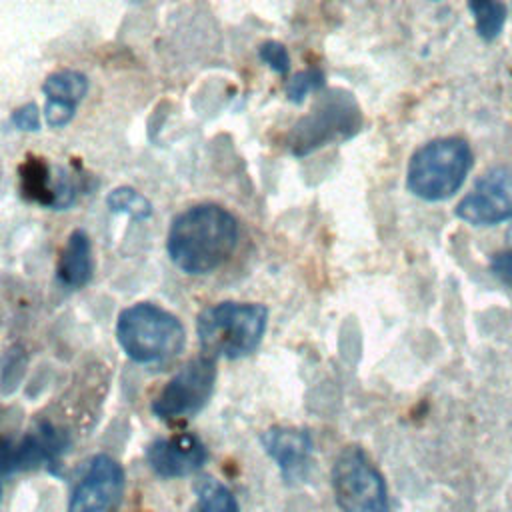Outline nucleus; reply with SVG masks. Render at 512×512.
I'll return each mask as SVG.
<instances>
[{"instance_id":"obj_1","label":"nucleus","mask_w":512,"mask_h":512,"mask_svg":"<svg viewBox=\"0 0 512 512\" xmlns=\"http://www.w3.org/2000/svg\"><path fill=\"white\" fill-rule=\"evenodd\" d=\"M238 220L218 204H196L180 212L168 230V256L190 276L220 268L238 246Z\"/></svg>"},{"instance_id":"obj_2","label":"nucleus","mask_w":512,"mask_h":512,"mask_svg":"<svg viewBox=\"0 0 512 512\" xmlns=\"http://www.w3.org/2000/svg\"><path fill=\"white\" fill-rule=\"evenodd\" d=\"M268 308L256 302H218L206 306L196 320V334L204 356L238 360L250 356L262 342Z\"/></svg>"},{"instance_id":"obj_3","label":"nucleus","mask_w":512,"mask_h":512,"mask_svg":"<svg viewBox=\"0 0 512 512\" xmlns=\"http://www.w3.org/2000/svg\"><path fill=\"white\" fill-rule=\"evenodd\" d=\"M116 338L130 360L160 364L180 354L186 330L172 312L152 302H136L120 312Z\"/></svg>"},{"instance_id":"obj_4","label":"nucleus","mask_w":512,"mask_h":512,"mask_svg":"<svg viewBox=\"0 0 512 512\" xmlns=\"http://www.w3.org/2000/svg\"><path fill=\"white\" fill-rule=\"evenodd\" d=\"M472 150L464 138L446 136L422 144L408 162L406 188L426 202L454 196L472 168Z\"/></svg>"},{"instance_id":"obj_5","label":"nucleus","mask_w":512,"mask_h":512,"mask_svg":"<svg viewBox=\"0 0 512 512\" xmlns=\"http://www.w3.org/2000/svg\"><path fill=\"white\" fill-rule=\"evenodd\" d=\"M362 128V112L354 96L334 88L318 96L310 112H306L288 132L286 148L292 156H308L314 150L344 142Z\"/></svg>"},{"instance_id":"obj_6","label":"nucleus","mask_w":512,"mask_h":512,"mask_svg":"<svg viewBox=\"0 0 512 512\" xmlns=\"http://www.w3.org/2000/svg\"><path fill=\"white\" fill-rule=\"evenodd\" d=\"M332 486L342 512H386V484L362 448H344L332 466Z\"/></svg>"},{"instance_id":"obj_7","label":"nucleus","mask_w":512,"mask_h":512,"mask_svg":"<svg viewBox=\"0 0 512 512\" xmlns=\"http://www.w3.org/2000/svg\"><path fill=\"white\" fill-rule=\"evenodd\" d=\"M216 382V362L198 356L186 362L152 402L160 420H178L198 414L210 400Z\"/></svg>"},{"instance_id":"obj_8","label":"nucleus","mask_w":512,"mask_h":512,"mask_svg":"<svg viewBox=\"0 0 512 512\" xmlns=\"http://www.w3.org/2000/svg\"><path fill=\"white\" fill-rule=\"evenodd\" d=\"M454 214L472 226H492L512 220V172L494 168L486 172L466 194Z\"/></svg>"},{"instance_id":"obj_9","label":"nucleus","mask_w":512,"mask_h":512,"mask_svg":"<svg viewBox=\"0 0 512 512\" xmlns=\"http://www.w3.org/2000/svg\"><path fill=\"white\" fill-rule=\"evenodd\" d=\"M122 490V466L114 458L98 454L90 458L80 482L76 484L68 512H106L120 500Z\"/></svg>"},{"instance_id":"obj_10","label":"nucleus","mask_w":512,"mask_h":512,"mask_svg":"<svg viewBox=\"0 0 512 512\" xmlns=\"http://www.w3.org/2000/svg\"><path fill=\"white\" fill-rule=\"evenodd\" d=\"M18 174L22 196L44 208L66 210L78 196V186L72 174L44 158H28Z\"/></svg>"},{"instance_id":"obj_11","label":"nucleus","mask_w":512,"mask_h":512,"mask_svg":"<svg viewBox=\"0 0 512 512\" xmlns=\"http://www.w3.org/2000/svg\"><path fill=\"white\" fill-rule=\"evenodd\" d=\"M68 446L66 434L56 430L52 424L42 422L30 430L24 438L12 442L4 438L2 442V476L6 478L12 472L34 468L42 462H54Z\"/></svg>"},{"instance_id":"obj_12","label":"nucleus","mask_w":512,"mask_h":512,"mask_svg":"<svg viewBox=\"0 0 512 512\" xmlns=\"http://www.w3.org/2000/svg\"><path fill=\"white\" fill-rule=\"evenodd\" d=\"M208 460L206 444L194 434H176L170 438H158L146 448V462L164 478L190 476L200 470Z\"/></svg>"},{"instance_id":"obj_13","label":"nucleus","mask_w":512,"mask_h":512,"mask_svg":"<svg viewBox=\"0 0 512 512\" xmlns=\"http://www.w3.org/2000/svg\"><path fill=\"white\" fill-rule=\"evenodd\" d=\"M262 446L278 464L286 482H296L306 476L312 454V438L308 430L274 426L262 434Z\"/></svg>"},{"instance_id":"obj_14","label":"nucleus","mask_w":512,"mask_h":512,"mask_svg":"<svg viewBox=\"0 0 512 512\" xmlns=\"http://www.w3.org/2000/svg\"><path fill=\"white\" fill-rule=\"evenodd\" d=\"M42 92L46 96L44 118L50 128L66 126L74 114L78 104L88 92V78L80 70L64 68L46 76L42 84Z\"/></svg>"},{"instance_id":"obj_15","label":"nucleus","mask_w":512,"mask_h":512,"mask_svg":"<svg viewBox=\"0 0 512 512\" xmlns=\"http://www.w3.org/2000/svg\"><path fill=\"white\" fill-rule=\"evenodd\" d=\"M94 274V258H92V244L84 230L76 228L58 258L56 278L66 288H82L92 280Z\"/></svg>"},{"instance_id":"obj_16","label":"nucleus","mask_w":512,"mask_h":512,"mask_svg":"<svg viewBox=\"0 0 512 512\" xmlns=\"http://www.w3.org/2000/svg\"><path fill=\"white\" fill-rule=\"evenodd\" d=\"M190 512H240L236 496L214 478H204L196 486V504Z\"/></svg>"},{"instance_id":"obj_17","label":"nucleus","mask_w":512,"mask_h":512,"mask_svg":"<svg viewBox=\"0 0 512 512\" xmlns=\"http://www.w3.org/2000/svg\"><path fill=\"white\" fill-rule=\"evenodd\" d=\"M468 10L476 20V32L482 40L490 42L502 32V26L506 22V6L502 2L472 0L468 4Z\"/></svg>"},{"instance_id":"obj_18","label":"nucleus","mask_w":512,"mask_h":512,"mask_svg":"<svg viewBox=\"0 0 512 512\" xmlns=\"http://www.w3.org/2000/svg\"><path fill=\"white\" fill-rule=\"evenodd\" d=\"M106 204L112 212L128 214L132 220H144L152 214V204L146 196L130 186H118L106 196Z\"/></svg>"},{"instance_id":"obj_19","label":"nucleus","mask_w":512,"mask_h":512,"mask_svg":"<svg viewBox=\"0 0 512 512\" xmlns=\"http://www.w3.org/2000/svg\"><path fill=\"white\" fill-rule=\"evenodd\" d=\"M322 86H324V72L312 66L292 74V78L286 82V96L290 102L300 104L308 94L318 92Z\"/></svg>"},{"instance_id":"obj_20","label":"nucleus","mask_w":512,"mask_h":512,"mask_svg":"<svg viewBox=\"0 0 512 512\" xmlns=\"http://www.w3.org/2000/svg\"><path fill=\"white\" fill-rule=\"evenodd\" d=\"M258 58L268 66L272 68L274 72L278 74H286L288 68H290V56H288V50L282 42H276V40H266L260 44L258 48Z\"/></svg>"},{"instance_id":"obj_21","label":"nucleus","mask_w":512,"mask_h":512,"mask_svg":"<svg viewBox=\"0 0 512 512\" xmlns=\"http://www.w3.org/2000/svg\"><path fill=\"white\" fill-rule=\"evenodd\" d=\"M12 122L16 128L24 130V132H36L40 128V114L34 102H28L20 108L14 110L12 114Z\"/></svg>"},{"instance_id":"obj_22","label":"nucleus","mask_w":512,"mask_h":512,"mask_svg":"<svg viewBox=\"0 0 512 512\" xmlns=\"http://www.w3.org/2000/svg\"><path fill=\"white\" fill-rule=\"evenodd\" d=\"M490 270L492 274L512 290V250L506 252H498L494 254L492 262H490Z\"/></svg>"}]
</instances>
